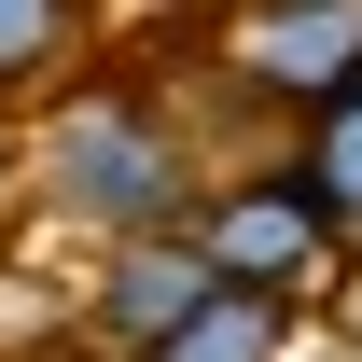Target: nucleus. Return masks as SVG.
<instances>
[{
    "mask_svg": "<svg viewBox=\"0 0 362 362\" xmlns=\"http://www.w3.org/2000/svg\"><path fill=\"white\" fill-rule=\"evenodd\" d=\"M70 70H98V0H0V112H42Z\"/></svg>",
    "mask_w": 362,
    "mask_h": 362,
    "instance_id": "5",
    "label": "nucleus"
},
{
    "mask_svg": "<svg viewBox=\"0 0 362 362\" xmlns=\"http://www.w3.org/2000/svg\"><path fill=\"white\" fill-rule=\"evenodd\" d=\"M293 334H307V307H265V293H209V307L181 320L168 349H139V362H293Z\"/></svg>",
    "mask_w": 362,
    "mask_h": 362,
    "instance_id": "6",
    "label": "nucleus"
},
{
    "mask_svg": "<svg viewBox=\"0 0 362 362\" xmlns=\"http://www.w3.org/2000/svg\"><path fill=\"white\" fill-rule=\"evenodd\" d=\"M279 181L307 195V223L334 237V265L362 279V84H349V98H320L307 126L279 139Z\"/></svg>",
    "mask_w": 362,
    "mask_h": 362,
    "instance_id": "4",
    "label": "nucleus"
},
{
    "mask_svg": "<svg viewBox=\"0 0 362 362\" xmlns=\"http://www.w3.org/2000/svg\"><path fill=\"white\" fill-rule=\"evenodd\" d=\"M209 181V139L181 112L168 70L139 56H98L42 112H14V223L42 251H126V237H168Z\"/></svg>",
    "mask_w": 362,
    "mask_h": 362,
    "instance_id": "1",
    "label": "nucleus"
},
{
    "mask_svg": "<svg viewBox=\"0 0 362 362\" xmlns=\"http://www.w3.org/2000/svg\"><path fill=\"white\" fill-rule=\"evenodd\" d=\"M56 362H84V349H56Z\"/></svg>",
    "mask_w": 362,
    "mask_h": 362,
    "instance_id": "8",
    "label": "nucleus"
},
{
    "mask_svg": "<svg viewBox=\"0 0 362 362\" xmlns=\"http://www.w3.org/2000/svg\"><path fill=\"white\" fill-rule=\"evenodd\" d=\"M0 223H14V112H0Z\"/></svg>",
    "mask_w": 362,
    "mask_h": 362,
    "instance_id": "7",
    "label": "nucleus"
},
{
    "mask_svg": "<svg viewBox=\"0 0 362 362\" xmlns=\"http://www.w3.org/2000/svg\"><path fill=\"white\" fill-rule=\"evenodd\" d=\"M181 237L209 251V279H223V293H265V307H320V293L349 279V265H334V237L307 223V195L279 181V139H265V153H223V168L195 181Z\"/></svg>",
    "mask_w": 362,
    "mask_h": 362,
    "instance_id": "2",
    "label": "nucleus"
},
{
    "mask_svg": "<svg viewBox=\"0 0 362 362\" xmlns=\"http://www.w3.org/2000/svg\"><path fill=\"white\" fill-rule=\"evenodd\" d=\"M209 293H223V279H209V251H195L181 223H168V237H126V251H84L70 349H84V362H139V349H168Z\"/></svg>",
    "mask_w": 362,
    "mask_h": 362,
    "instance_id": "3",
    "label": "nucleus"
}]
</instances>
